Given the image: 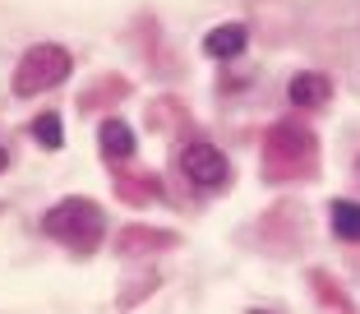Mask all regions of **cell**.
Listing matches in <instances>:
<instances>
[{"label": "cell", "instance_id": "cell-5", "mask_svg": "<svg viewBox=\"0 0 360 314\" xmlns=\"http://www.w3.org/2000/svg\"><path fill=\"white\" fill-rule=\"evenodd\" d=\"M286 97H291L296 106H319V102H328V97H333V84L323 79V74L305 70V74H296V79L286 84Z\"/></svg>", "mask_w": 360, "mask_h": 314}, {"label": "cell", "instance_id": "cell-4", "mask_svg": "<svg viewBox=\"0 0 360 314\" xmlns=\"http://www.w3.org/2000/svg\"><path fill=\"white\" fill-rule=\"evenodd\" d=\"M245 42H250V28H245V23H222V28H212L208 37H203V51H208L212 61H236V56L245 51Z\"/></svg>", "mask_w": 360, "mask_h": 314}, {"label": "cell", "instance_id": "cell-8", "mask_svg": "<svg viewBox=\"0 0 360 314\" xmlns=\"http://www.w3.org/2000/svg\"><path fill=\"white\" fill-rule=\"evenodd\" d=\"M32 139H37L42 148H60V144H65V125H60V115H56V111L37 115V120H32Z\"/></svg>", "mask_w": 360, "mask_h": 314}, {"label": "cell", "instance_id": "cell-1", "mask_svg": "<svg viewBox=\"0 0 360 314\" xmlns=\"http://www.w3.org/2000/svg\"><path fill=\"white\" fill-rule=\"evenodd\" d=\"M42 231L56 236V241H65V245H75V250H88V245L102 241L106 218L93 199H65L42 218Z\"/></svg>", "mask_w": 360, "mask_h": 314}, {"label": "cell", "instance_id": "cell-3", "mask_svg": "<svg viewBox=\"0 0 360 314\" xmlns=\"http://www.w3.org/2000/svg\"><path fill=\"white\" fill-rule=\"evenodd\" d=\"M180 176L190 180L194 189L217 194V189H226V180H231V162H226V153L217 144L199 139V144H185V153H180Z\"/></svg>", "mask_w": 360, "mask_h": 314}, {"label": "cell", "instance_id": "cell-9", "mask_svg": "<svg viewBox=\"0 0 360 314\" xmlns=\"http://www.w3.org/2000/svg\"><path fill=\"white\" fill-rule=\"evenodd\" d=\"M0 167H5V153H0Z\"/></svg>", "mask_w": 360, "mask_h": 314}, {"label": "cell", "instance_id": "cell-7", "mask_svg": "<svg viewBox=\"0 0 360 314\" xmlns=\"http://www.w3.org/2000/svg\"><path fill=\"white\" fill-rule=\"evenodd\" d=\"M333 231H338V241H360V203L333 199Z\"/></svg>", "mask_w": 360, "mask_h": 314}, {"label": "cell", "instance_id": "cell-6", "mask_svg": "<svg viewBox=\"0 0 360 314\" xmlns=\"http://www.w3.org/2000/svg\"><path fill=\"white\" fill-rule=\"evenodd\" d=\"M102 148H106V157H134V130H129L125 120H106Z\"/></svg>", "mask_w": 360, "mask_h": 314}, {"label": "cell", "instance_id": "cell-2", "mask_svg": "<svg viewBox=\"0 0 360 314\" xmlns=\"http://www.w3.org/2000/svg\"><path fill=\"white\" fill-rule=\"evenodd\" d=\"M70 74V56L60 51V46L42 42L32 46L28 56H23V65L14 70V93L19 97H32V93H46V88H56Z\"/></svg>", "mask_w": 360, "mask_h": 314}]
</instances>
